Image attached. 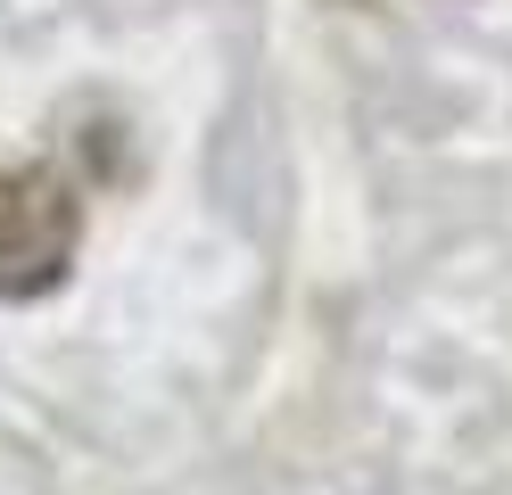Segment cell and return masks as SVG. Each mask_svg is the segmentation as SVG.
I'll use <instances>...</instances> for the list:
<instances>
[{
    "label": "cell",
    "mask_w": 512,
    "mask_h": 495,
    "mask_svg": "<svg viewBox=\"0 0 512 495\" xmlns=\"http://www.w3.org/2000/svg\"><path fill=\"white\" fill-rule=\"evenodd\" d=\"M83 248V182L67 165H0V306H34L75 273Z\"/></svg>",
    "instance_id": "6da1fadb"
}]
</instances>
